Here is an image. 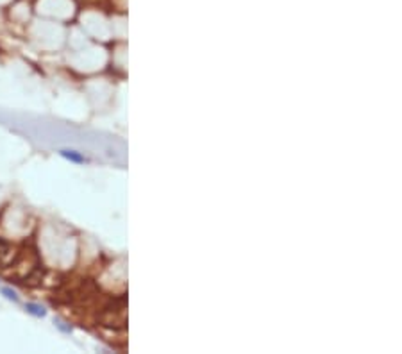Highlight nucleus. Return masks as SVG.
Wrapping results in <instances>:
<instances>
[{"label": "nucleus", "instance_id": "f257e3e1", "mask_svg": "<svg viewBox=\"0 0 402 354\" xmlns=\"http://www.w3.org/2000/svg\"><path fill=\"white\" fill-rule=\"evenodd\" d=\"M11 256H13V249H11V245H9L5 240H0V267H4L5 263H9Z\"/></svg>", "mask_w": 402, "mask_h": 354}, {"label": "nucleus", "instance_id": "f03ea898", "mask_svg": "<svg viewBox=\"0 0 402 354\" xmlns=\"http://www.w3.org/2000/svg\"><path fill=\"white\" fill-rule=\"evenodd\" d=\"M61 156H63V158H66V159H70V161H73V163H84L86 161L81 154L75 152V150H61Z\"/></svg>", "mask_w": 402, "mask_h": 354}, {"label": "nucleus", "instance_id": "7ed1b4c3", "mask_svg": "<svg viewBox=\"0 0 402 354\" xmlns=\"http://www.w3.org/2000/svg\"><path fill=\"white\" fill-rule=\"evenodd\" d=\"M27 312L32 313V315H36V317H45V313H47L43 306H38V304H32V303L27 304Z\"/></svg>", "mask_w": 402, "mask_h": 354}, {"label": "nucleus", "instance_id": "20e7f679", "mask_svg": "<svg viewBox=\"0 0 402 354\" xmlns=\"http://www.w3.org/2000/svg\"><path fill=\"white\" fill-rule=\"evenodd\" d=\"M2 294H4L7 299H11V301H14V303H16V301H18L16 294H14L13 290H9V288H2Z\"/></svg>", "mask_w": 402, "mask_h": 354}]
</instances>
